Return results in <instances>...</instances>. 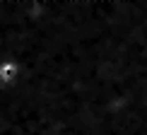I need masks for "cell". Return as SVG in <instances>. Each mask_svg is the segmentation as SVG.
<instances>
[{"instance_id": "cell-1", "label": "cell", "mask_w": 147, "mask_h": 135, "mask_svg": "<svg viewBox=\"0 0 147 135\" xmlns=\"http://www.w3.org/2000/svg\"><path fill=\"white\" fill-rule=\"evenodd\" d=\"M15 72H17V65L15 63L0 65V77H3V80H12V77H15Z\"/></svg>"}]
</instances>
